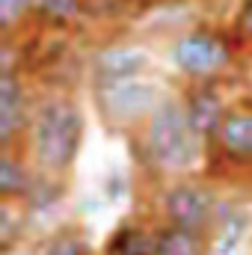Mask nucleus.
Returning <instances> with one entry per match:
<instances>
[{"label":"nucleus","mask_w":252,"mask_h":255,"mask_svg":"<svg viewBox=\"0 0 252 255\" xmlns=\"http://www.w3.org/2000/svg\"><path fill=\"white\" fill-rule=\"evenodd\" d=\"M181 98H184V110H187V116H190V125L196 128V133L208 145H214L217 130L223 125L226 113H229V107H226V101L220 95L217 80L187 83V89L181 92Z\"/></svg>","instance_id":"0eeeda50"},{"label":"nucleus","mask_w":252,"mask_h":255,"mask_svg":"<svg viewBox=\"0 0 252 255\" xmlns=\"http://www.w3.org/2000/svg\"><path fill=\"white\" fill-rule=\"evenodd\" d=\"M33 104L27 101V83L18 68L0 71V142L3 148H21L30 125Z\"/></svg>","instance_id":"423d86ee"},{"label":"nucleus","mask_w":252,"mask_h":255,"mask_svg":"<svg viewBox=\"0 0 252 255\" xmlns=\"http://www.w3.org/2000/svg\"><path fill=\"white\" fill-rule=\"evenodd\" d=\"M36 0H0V27L6 33V39H12V33L33 15Z\"/></svg>","instance_id":"f3484780"},{"label":"nucleus","mask_w":252,"mask_h":255,"mask_svg":"<svg viewBox=\"0 0 252 255\" xmlns=\"http://www.w3.org/2000/svg\"><path fill=\"white\" fill-rule=\"evenodd\" d=\"M250 235V214L238 205H220L217 223L208 235L211 255H241L244 253V241Z\"/></svg>","instance_id":"9b49d317"},{"label":"nucleus","mask_w":252,"mask_h":255,"mask_svg":"<svg viewBox=\"0 0 252 255\" xmlns=\"http://www.w3.org/2000/svg\"><path fill=\"white\" fill-rule=\"evenodd\" d=\"M151 65V54L139 45H104L89 57L92 80H125L142 77Z\"/></svg>","instance_id":"6e6552de"},{"label":"nucleus","mask_w":252,"mask_h":255,"mask_svg":"<svg viewBox=\"0 0 252 255\" xmlns=\"http://www.w3.org/2000/svg\"><path fill=\"white\" fill-rule=\"evenodd\" d=\"M136 136L142 163L163 181L193 175L208 154V142L190 125L181 95H163Z\"/></svg>","instance_id":"f257e3e1"},{"label":"nucleus","mask_w":252,"mask_h":255,"mask_svg":"<svg viewBox=\"0 0 252 255\" xmlns=\"http://www.w3.org/2000/svg\"><path fill=\"white\" fill-rule=\"evenodd\" d=\"M154 244H157V226L151 229L148 223L127 220L110 235L104 255H154Z\"/></svg>","instance_id":"f8f14e48"},{"label":"nucleus","mask_w":252,"mask_h":255,"mask_svg":"<svg viewBox=\"0 0 252 255\" xmlns=\"http://www.w3.org/2000/svg\"><path fill=\"white\" fill-rule=\"evenodd\" d=\"M36 166L24 154V148H3L0 154V196L3 202L24 205L36 184Z\"/></svg>","instance_id":"9d476101"},{"label":"nucleus","mask_w":252,"mask_h":255,"mask_svg":"<svg viewBox=\"0 0 252 255\" xmlns=\"http://www.w3.org/2000/svg\"><path fill=\"white\" fill-rule=\"evenodd\" d=\"M125 193H127L125 178H122L119 172H113V175H110V181H107V196H110V199H122Z\"/></svg>","instance_id":"6ab92c4d"},{"label":"nucleus","mask_w":252,"mask_h":255,"mask_svg":"<svg viewBox=\"0 0 252 255\" xmlns=\"http://www.w3.org/2000/svg\"><path fill=\"white\" fill-rule=\"evenodd\" d=\"M214 148L232 163H252V107H229L223 125L217 130Z\"/></svg>","instance_id":"1a4fd4ad"},{"label":"nucleus","mask_w":252,"mask_h":255,"mask_svg":"<svg viewBox=\"0 0 252 255\" xmlns=\"http://www.w3.org/2000/svg\"><path fill=\"white\" fill-rule=\"evenodd\" d=\"M220 205L223 202H220L217 190L196 175L166 181L160 190V199H157V211H160L163 223L196 232V235H211Z\"/></svg>","instance_id":"39448f33"},{"label":"nucleus","mask_w":252,"mask_h":255,"mask_svg":"<svg viewBox=\"0 0 252 255\" xmlns=\"http://www.w3.org/2000/svg\"><path fill=\"white\" fill-rule=\"evenodd\" d=\"M163 92L151 77H125V80H92V101L101 122L113 130H139L151 110L160 104Z\"/></svg>","instance_id":"7ed1b4c3"},{"label":"nucleus","mask_w":252,"mask_h":255,"mask_svg":"<svg viewBox=\"0 0 252 255\" xmlns=\"http://www.w3.org/2000/svg\"><path fill=\"white\" fill-rule=\"evenodd\" d=\"M169 63L187 80H220L235 65V45L226 33L211 27H190L178 33L169 45Z\"/></svg>","instance_id":"20e7f679"},{"label":"nucleus","mask_w":252,"mask_h":255,"mask_svg":"<svg viewBox=\"0 0 252 255\" xmlns=\"http://www.w3.org/2000/svg\"><path fill=\"white\" fill-rule=\"evenodd\" d=\"M247 74H250V80H252V57H250V63H247Z\"/></svg>","instance_id":"412c9836"},{"label":"nucleus","mask_w":252,"mask_h":255,"mask_svg":"<svg viewBox=\"0 0 252 255\" xmlns=\"http://www.w3.org/2000/svg\"><path fill=\"white\" fill-rule=\"evenodd\" d=\"M154 255H211V244H208V235H196L187 229L160 223Z\"/></svg>","instance_id":"ddd939ff"},{"label":"nucleus","mask_w":252,"mask_h":255,"mask_svg":"<svg viewBox=\"0 0 252 255\" xmlns=\"http://www.w3.org/2000/svg\"><path fill=\"white\" fill-rule=\"evenodd\" d=\"M86 12V0H36L33 15L48 27H68Z\"/></svg>","instance_id":"4468645a"},{"label":"nucleus","mask_w":252,"mask_h":255,"mask_svg":"<svg viewBox=\"0 0 252 255\" xmlns=\"http://www.w3.org/2000/svg\"><path fill=\"white\" fill-rule=\"evenodd\" d=\"M235 33H238V39H244V42L252 45V0L241 3V9L235 15Z\"/></svg>","instance_id":"a211bd4d"},{"label":"nucleus","mask_w":252,"mask_h":255,"mask_svg":"<svg viewBox=\"0 0 252 255\" xmlns=\"http://www.w3.org/2000/svg\"><path fill=\"white\" fill-rule=\"evenodd\" d=\"M63 187H65V178L39 172V175H36L33 190H30V196H27V202H24V208H30V214H39V211L57 208V205H60V199H63V193H65Z\"/></svg>","instance_id":"2eb2a0df"},{"label":"nucleus","mask_w":252,"mask_h":255,"mask_svg":"<svg viewBox=\"0 0 252 255\" xmlns=\"http://www.w3.org/2000/svg\"><path fill=\"white\" fill-rule=\"evenodd\" d=\"M39 255H89V253H86V241L77 229H60L39 247Z\"/></svg>","instance_id":"dca6fc26"},{"label":"nucleus","mask_w":252,"mask_h":255,"mask_svg":"<svg viewBox=\"0 0 252 255\" xmlns=\"http://www.w3.org/2000/svg\"><path fill=\"white\" fill-rule=\"evenodd\" d=\"M0 255H39V250H33V247H24V244H15V247L3 250Z\"/></svg>","instance_id":"aec40b11"},{"label":"nucleus","mask_w":252,"mask_h":255,"mask_svg":"<svg viewBox=\"0 0 252 255\" xmlns=\"http://www.w3.org/2000/svg\"><path fill=\"white\" fill-rule=\"evenodd\" d=\"M83 110L68 95H42L33 104L30 125L24 133V154L36 172L65 178L74 169L80 142H83Z\"/></svg>","instance_id":"f03ea898"}]
</instances>
